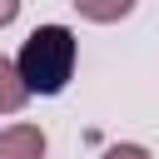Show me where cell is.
I'll return each mask as SVG.
<instances>
[{"label":"cell","instance_id":"obj_2","mask_svg":"<svg viewBox=\"0 0 159 159\" xmlns=\"http://www.w3.org/2000/svg\"><path fill=\"white\" fill-rule=\"evenodd\" d=\"M0 159H45V129L40 124L0 129Z\"/></svg>","mask_w":159,"mask_h":159},{"label":"cell","instance_id":"obj_1","mask_svg":"<svg viewBox=\"0 0 159 159\" xmlns=\"http://www.w3.org/2000/svg\"><path fill=\"white\" fill-rule=\"evenodd\" d=\"M80 65V40L70 25H35L15 55V75L30 94H60L75 80Z\"/></svg>","mask_w":159,"mask_h":159},{"label":"cell","instance_id":"obj_3","mask_svg":"<svg viewBox=\"0 0 159 159\" xmlns=\"http://www.w3.org/2000/svg\"><path fill=\"white\" fill-rule=\"evenodd\" d=\"M25 104H30V89L20 84L15 60H5V55H0V114H20Z\"/></svg>","mask_w":159,"mask_h":159},{"label":"cell","instance_id":"obj_6","mask_svg":"<svg viewBox=\"0 0 159 159\" xmlns=\"http://www.w3.org/2000/svg\"><path fill=\"white\" fill-rule=\"evenodd\" d=\"M15 15H20V0H0V25H10Z\"/></svg>","mask_w":159,"mask_h":159},{"label":"cell","instance_id":"obj_4","mask_svg":"<svg viewBox=\"0 0 159 159\" xmlns=\"http://www.w3.org/2000/svg\"><path fill=\"white\" fill-rule=\"evenodd\" d=\"M129 10H134L129 0H119V5H109V10H94V5H80V15H84V20H124Z\"/></svg>","mask_w":159,"mask_h":159},{"label":"cell","instance_id":"obj_5","mask_svg":"<svg viewBox=\"0 0 159 159\" xmlns=\"http://www.w3.org/2000/svg\"><path fill=\"white\" fill-rule=\"evenodd\" d=\"M99 159H154V154H149L144 144H109Z\"/></svg>","mask_w":159,"mask_h":159}]
</instances>
